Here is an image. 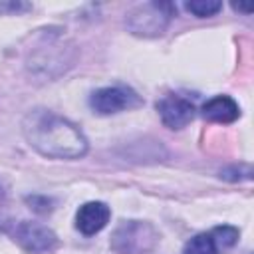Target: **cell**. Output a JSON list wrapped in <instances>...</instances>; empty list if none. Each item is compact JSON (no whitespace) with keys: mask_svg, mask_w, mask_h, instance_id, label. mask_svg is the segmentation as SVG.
<instances>
[{"mask_svg":"<svg viewBox=\"0 0 254 254\" xmlns=\"http://www.w3.org/2000/svg\"><path fill=\"white\" fill-rule=\"evenodd\" d=\"M22 127L28 143L44 157L79 159L87 151V141L83 133L71 121L52 111L46 109L30 111Z\"/></svg>","mask_w":254,"mask_h":254,"instance_id":"6da1fadb","label":"cell"},{"mask_svg":"<svg viewBox=\"0 0 254 254\" xmlns=\"http://www.w3.org/2000/svg\"><path fill=\"white\" fill-rule=\"evenodd\" d=\"M157 242V230L143 220H123L111 236V248L117 254H145L151 252Z\"/></svg>","mask_w":254,"mask_h":254,"instance_id":"7a4b0ae2","label":"cell"},{"mask_svg":"<svg viewBox=\"0 0 254 254\" xmlns=\"http://www.w3.org/2000/svg\"><path fill=\"white\" fill-rule=\"evenodd\" d=\"M177 8L171 2H149L141 4L127 16V26L133 34L139 36H157L161 34L169 20L175 16Z\"/></svg>","mask_w":254,"mask_h":254,"instance_id":"3957f363","label":"cell"},{"mask_svg":"<svg viewBox=\"0 0 254 254\" xmlns=\"http://www.w3.org/2000/svg\"><path fill=\"white\" fill-rule=\"evenodd\" d=\"M12 238L28 254H52L60 246L58 236L48 226L30 220L18 222L12 230Z\"/></svg>","mask_w":254,"mask_h":254,"instance_id":"277c9868","label":"cell"},{"mask_svg":"<svg viewBox=\"0 0 254 254\" xmlns=\"http://www.w3.org/2000/svg\"><path fill=\"white\" fill-rule=\"evenodd\" d=\"M89 105L99 115H111V113H119V111L141 105V99L133 89L113 85V87H101L93 91L89 97Z\"/></svg>","mask_w":254,"mask_h":254,"instance_id":"5b68a950","label":"cell"},{"mask_svg":"<svg viewBox=\"0 0 254 254\" xmlns=\"http://www.w3.org/2000/svg\"><path fill=\"white\" fill-rule=\"evenodd\" d=\"M161 121L169 129H183L194 119V105L181 95H167L157 103Z\"/></svg>","mask_w":254,"mask_h":254,"instance_id":"8992f818","label":"cell"},{"mask_svg":"<svg viewBox=\"0 0 254 254\" xmlns=\"http://www.w3.org/2000/svg\"><path fill=\"white\" fill-rule=\"evenodd\" d=\"M111 210L105 202L101 200H91L79 206L77 214H75V226L81 234L91 236L95 232H99L101 228H105V224L109 222Z\"/></svg>","mask_w":254,"mask_h":254,"instance_id":"52a82bcc","label":"cell"},{"mask_svg":"<svg viewBox=\"0 0 254 254\" xmlns=\"http://www.w3.org/2000/svg\"><path fill=\"white\" fill-rule=\"evenodd\" d=\"M202 115L214 123H232L240 115L238 103L228 95H216L202 105Z\"/></svg>","mask_w":254,"mask_h":254,"instance_id":"ba28073f","label":"cell"},{"mask_svg":"<svg viewBox=\"0 0 254 254\" xmlns=\"http://www.w3.org/2000/svg\"><path fill=\"white\" fill-rule=\"evenodd\" d=\"M183 254H218V248L210 234H196L185 244Z\"/></svg>","mask_w":254,"mask_h":254,"instance_id":"9c48e42d","label":"cell"},{"mask_svg":"<svg viewBox=\"0 0 254 254\" xmlns=\"http://www.w3.org/2000/svg\"><path fill=\"white\" fill-rule=\"evenodd\" d=\"M185 8L198 18H206V16H214L222 8V2H218V0H190V2H185Z\"/></svg>","mask_w":254,"mask_h":254,"instance_id":"30bf717a","label":"cell"},{"mask_svg":"<svg viewBox=\"0 0 254 254\" xmlns=\"http://www.w3.org/2000/svg\"><path fill=\"white\" fill-rule=\"evenodd\" d=\"M216 248H230L236 244L238 240V230L234 226H228V224H222V226H216L212 232H210Z\"/></svg>","mask_w":254,"mask_h":254,"instance_id":"8fae6325","label":"cell"},{"mask_svg":"<svg viewBox=\"0 0 254 254\" xmlns=\"http://www.w3.org/2000/svg\"><path fill=\"white\" fill-rule=\"evenodd\" d=\"M28 8H30V4H26V2H6V0L0 2V14L24 12V10H28Z\"/></svg>","mask_w":254,"mask_h":254,"instance_id":"7c38bea8","label":"cell"},{"mask_svg":"<svg viewBox=\"0 0 254 254\" xmlns=\"http://www.w3.org/2000/svg\"><path fill=\"white\" fill-rule=\"evenodd\" d=\"M232 8H234V10H240V12H246V14L252 12V6H250V4H248V6H246V4H232Z\"/></svg>","mask_w":254,"mask_h":254,"instance_id":"4fadbf2b","label":"cell"}]
</instances>
